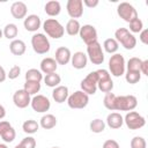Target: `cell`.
I'll return each mask as SVG.
<instances>
[{"label":"cell","mask_w":148,"mask_h":148,"mask_svg":"<svg viewBox=\"0 0 148 148\" xmlns=\"http://www.w3.org/2000/svg\"><path fill=\"white\" fill-rule=\"evenodd\" d=\"M114 39L126 50H133L136 46V38L127 28H118L114 31Z\"/></svg>","instance_id":"6da1fadb"},{"label":"cell","mask_w":148,"mask_h":148,"mask_svg":"<svg viewBox=\"0 0 148 148\" xmlns=\"http://www.w3.org/2000/svg\"><path fill=\"white\" fill-rule=\"evenodd\" d=\"M126 72V61L123 54L114 53L109 59V73L114 77L124 75Z\"/></svg>","instance_id":"7a4b0ae2"},{"label":"cell","mask_w":148,"mask_h":148,"mask_svg":"<svg viewBox=\"0 0 148 148\" xmlns=\"http://www.w3.org/2000/svg\"><path fill=\"white\" fill-rule=\"evenodd\" d=\"M42 25H43V29H44L46 36H49L53 39H59L65 34L64 25L56 18H46Z\"/></svg>","instance_id":"3957f363"},{"label":"cell","mask_w":148,"mask_h":148,"mask_svg":"<svg viewBox=\"0 0 148 148\" xmlns=\"http://www.w3.org/2000/svg\"><path fill=\"white\" fill-rule=\"evenodd\" d=\"M31 46H32V50L37 54H45L51 49V44H50L49 38L46 37L45 34H42V32H36L32 35Z\"/></svg>","instance_id":"277c9868"},{"label":"cell","mask_w":148,"mask_h":148,"mask_svg":"<svg viewBox=\"0 0 148 148\" xmlns=\"http://www.w3.org/2000/svg\"><path fill=\"white\" fill-rule=\"evenodd\" d=\"M138 105V99L134 95L116 96L114 111H133Z\"/></svg>","instance_id":"5b68a950"},{"label":"cell","mask_w":148,"mask_h":148,"mask_svg":"<svg viewBox=\"0 0 148 148\" xmlns=\"http://www.w3.org/2000/svg\"><path fill=\"white\" fill-rule=\"evenodd\" d=\"M89 103V96L82 90H76L67 98V104L71 109H84Z\"/></svg>","instance_id":"8992f818"},{"label":"cell","mask_w":148,"mask_h":148,"mask_svg":"<svg viewBox=\"0 0 148 148\" xmlns=\"http://www.w3.org/2000/svg\"><path fill=\"white\" fill-rule=\"evenodd\" d=\"M87 57L94 65H102L104 62V51L98 42L87 45Z\"/></svg>","instance_id":"52a82bcc"},{"label":"cell","mask_w":148,"mask_h":148,"mask_svg":"<svg viewBox=\"0 0 148 148\" xmlns=\"http://www.w3.org/2000/svg\"><path fill=\"white\" fill-rule=\"evenodd\" d=\"M97 75H98V82H97V89H99L102 92H111L113 89V81L111 79V75L108 69L101 68L97 69Z\"/></svg>","instance_id":"ba28073f"},{"label":"cell","mask_w":148,"mask_h":148,"mask_svg":"<svg viewBox=\"0 0 148 148\" xmlns=\"http://www.w3.org/2000/svg\"><path fill=\"white\" fill-rule=\"evenodd\" d=\"M97 82H98V75L97 72H90L89 74H87V76L81 81L80 86H81V90L83 92H86L88 96L89 95H94L97 91Z\"/></svg>","instance_id":"9c48e42d"},{"label":"cell","mask_w":148,"mask_h":148,"mask_svg":"<svg viewBox=\"0 0 148 148\" xmlns=\"http://www.w3.org/2000/svg\"><path fill=\"white\" fill-rule=\"evenodd\" d=\"M124 123L130 130H140L146 125V119L136 111H128L124 117Z\"/></svg>","instance_id":"30bf717a"},{"label":"cell","mask_w":148,"mask_h":148,"mask_svg":"<svg viewBox=\"0 0 148 148\" xmlns=\"http://www.w3.org/2000/svg\"><path fill=\"white\" fill-rule=\"evenodd\" d=\"M117 14H118V16L120 18H123L127 23H130L131 21H133L136 17H139L136 9L130 2H120L117 6Z\"/></svg>","instance_id":"8fae6325"},{"label":"cell","mask_w":148,"mask_h":148,"mask_svg":"<svg viewBox=\"0 0 148 148\" xmlns=\"http://www.w3.org/2000/svg\"><path fill=\"white\" fill-rule=\"evenodd\" d=\"M30 105L32 108V110L35 112H38V113H44L46 111L50 110L51 108V102L50 99L44 96V95H35L32 98H31V102H30Z\"/></svg>","instance_id":"7c38bea8"},{"label":"cell","mask_w":148,"mask_h":148,"mask_svg":"<svg viewBox=\"0 0 148 148\" xmlns=\"http://www.w3.org/2000/svg\"><path fill=\"white\" fill-rule=\"evenodd\" d=\"M79 36L86 43V45H90V44L97 42V30L91 24H84V25H82L80 28Z\"/></svg>","instance_id":"4fadbf2b"},{"label":"cell","mask_w":148,"mask_h":148,"mask_svg":"<svg viewBox=\"0 0 148 148\" xmlns=\"http://www.w3.org/2000/svg\"><path fill=\"white\" fill-rule=\"evenodd\" d=\"M67 14L71 18H79L83 15V3L82 0H68L66 3Z\"/></svg>","instance_id":"5bb4252c"},{"label":"cell","mask_w":148,"mask_h":148,"mask_svg":"<svg viewBox=\"0 0 148 148\" xmlns=\"http://www.w3.org/2000/svg\"><path fill=\"white\" fill-rule=\"evenodd\" d=\"M13 102H14V104H15L16 108H18V109H25L28 105H30L31 96L24 89H18L13 95Z\"/></svg>","instance_id":"9a60e30c"},{"label":"cell","mask_w":148,"mask_h":148,"mask_svg":"<svg viewBox=\"0 0 148 148\" xmlns=\"http://www.w3.org/2000/svg\"><path fill=\"white\" fill-rule=\"evenodd\" d=\"M28 7L23 1H15L10 6V14L16 20H22L27 17Z\"/></svg>","instance_id":"2e32d148"},{"label":"cell","mask_w":148,"mask_h":148,"mask_svg":"<svg viewBox=\"0 0 148 148\" xmlns=\"http://www.w3.org/2000/svg\"><path fill=\"white\" fill-rule=\"evenodd\" d=\"M42 25V21H40V17L36 14H30L28 15L24 21H23V27L27 31H30V32H36Z\"/></svg>","instance_id":"e0dca14e"},{"label":"cell","mask_w":148,"mask_h":148,"mask_svg":"<svg viewBox=\"0 0 148 148\" xmlns=\"http://www.w3.org/2000/svg\"><path fill=\"white\" fill-rule=\"evenodd\" d=\"M71 50L66 46H59L54 52V60L58 65H67L68 62H71Z\"/></svg>","instance_id":"ac0fdd59"},{"label":"cell","mask_w":148,"mask_h":148,"mask_svg":"<svg viewBox=\"0 0 148 148\" xmlns=\"http://www.w3.org/2000/svg\"><path fill=\"white\" fill-rule=\"evenodd\" d=\"M71 64L75 69H83V68H86V66L88 64V57L84 52L77 51L74 54H72Z\"/></svg>","instance_id":"d6986e66"},{"label":"cell","mask_w":148,"mask_h":148,"mask_svg":"<svg viewBox=\"0 0 148 148\" xmlns=\"http://www.w3.org/2000/svg\"><path fill=\"white\" fill-rule=\"evenodd\" d=\"M105 124L112 130H118L124 125V117L119 112H111L108 114Z\"/></svg>","instance_id":"ffe728a7"},{"label":"cell","mask_w":148,"mask_h":148,"mask_svg":"<svg viewBox=\"0 0 148 148\" xmlns=\"http://www.w3.org/2000/svg\"><path fill=\"white\" fill-rule=\"evenodd\" d=\"M68 96H69V91L66 86H58L52 91V98L54 99V102H57L59 104L66 102Z\"/></svg>","instance_id":"44dd1931"},{"label":"cell","mask_w":148,"mask_h":148,"mask_svg":"<svg viewBox=\"0 0 148 148\" xmlns=\"http://www.w3.org/2000/svg\"><path fill=\"white\" fill-rule=\"evenodd\" d=\"M40 72L44 73L45 75L46 74H51V73H54L57 71V67H58V64L57 61L54 60V58H44L42 61H40Z\"/></svg>","instance_id":"7402d4cb"},{"label":"cell","mask_w":148,"mask_h":148,"mask_svg":"<svg viewBox=\"0 0 148 148\" xmlns=\"http://www.w3.org/2000/svg\"><path fill=\"white\" fill-rule=\"evenodd\" d=\"M44 10L45 13L51 16V17H54V16H58L61 12V5L59 1H56V0H51V1H47L44 6Z\"/></svg>","instance_id":"603a6c76"},{"label":"cell","mask_w":148,"mask_h":148,"mask_svg":"<svg viewBox=\"0 0 148 148\" xmlns=\"http://www.w3.org/2000/svg\"><path fill=\"white\" fill-rule=\"evenodd\" d=\"M27 45L22 39H14L9 44V51L14 56H23L25 53Z\"/></svg>","instance_id":"cb8c5ba5"},{"label":"cell","mask_w":148,"mask_h":148,"mask_svg":"<svg viewBox=\"0 0 148 148\" xmlns=\"http://www.w3.org/2000/svg\"><path fill=\"white\" fill-rule=\"evenodd\" d=\"M56 125H57V118H56V116H53L51 113L44 114L39 120V126L44 130H51V128L56 127Z\"/></svg>","instance_id":"d4e9b609"},{"label":"cell","mask_w":148,"mask_h":148,"mask_svg":"<svg viewBox=\"0 0 148 148\" xmlns=\"http://www.w3.org/2000/svg\"><path fill=\"white\" fill-rule=\"evenodd\" d=\"M44 83L50 87V88H56L58 86H60V82H61V77L59 74H57L56 72L54 73H51V74H46L44 77Z\"/></svg>","instance_id":"484cf974"},{"label":"cell","mask_w":148,"mask_h":148,"mask_svg":"<svg viewBox=\"0 0 148 148\" xmlns=\"http://www.w3.org/2000/svg\"><path fill=\"white\" fill-rule=\"evenodd\" d=\"M2 34H3V36H5L7 39L14 40V39H16V37H17L18 28H17V25H16L15 23H8V24H6V27L3 28Z\"/></svg>","instance_id":"4316f807"},{"label":"cell","mask_w":148,"mask_h":148,"mask_svg":"<svg viewBox=\"0 0 148 148\" xmlns=\"http://www.w3.org/2000/svg\"><path fill=\"white\" fill-rule=\"evenodd\" d=\"M80 22L77 20H74V18H71L67 23H66V27H65V31L69 35V36H75V35H79V31H80Z\"/></svg>","instance_id":"83f0119b"},{"label":"cell","mask_w":148,"mask_h":148,"mask_svg":"<svg viewBox=\"0 0 148 148\" xmlns=\"http://www.w3.org/2000/svg\"><path fill=\"white\" fill-rule=\"evenodd\" d=\"M39 128V124L34 119H28L22 124V130L27 134H35Z\"/></svg>","instance_id":"f1b7e54d"},{"label":"cell","mask_w":148,"mask_h":148,"mask_svg":"<svg viewBox=\"0 0 148 148\" xmlns=\"http://www.w3.org/2000/svg\"><path fill=\"white\" fill-rule=\"evenodd\" d=\"M103 49L105 52H108L110 54H114V53H117V51L119 49V44L114 38H108L103 43Z\"/></svg>","instance_id":"f546056e"},{"label":"cell","mask_w":148,"mask_h":148,"mask_svg":"<svg viewBox=\"0 0 148 148\" xmlns=\"http://www.w3.org/2000/svg\"><path fill=\"white\" fill-rule=\"evenodd\" d=\"M25 81H36L40 82L43 80V73L37 68H30L25 72Z\"/></svg>","instance_id":"4dcf8cb0"},{"label":"cell","mask_w":148,"mask_h":148,"mask_svg":"<svg viewBox=\"0 0 148 148\" xmlns=\"http://www.w3.org/2000/svg\"><path fill=\"white\" fill-rule=\"evenodd\" d=\"M40 82H36V81H25L23 89L30 95V96H35L37 95V92H39L40 90Z\"/></svg>","instance_id":"1f68e13d"},{"label":"cell","mask_w":148,"mask_h":148,"mask_svg":"<svg viewBox=\"0 0 148 148\" xmlns=\"http://www.w3.org/2000/svg\"><path fill=\"white\" fill-rule=\"evenodd\" d=\"M105 126H106L105 121L102 120V119H99V118H96V119L91 120L90 124H89L90 131L92 133H102L105 130Z\"/></svg>","instance_id":"d6a6232c"},{"label":"cell","mask_w":148,"mask_h":148,"mask_svg":"<svg viewBox=\"0 0 148 148\" xmlns=\"http://www.w3.org/2000/svg\"><path fill=\"white\" fill-rule=\"evenodd\" d=\"M125 80L130 84H135L141 80V73L135 71H126L125 72Z\"/></svg>","instance_id":"836d02e7"},{"label":"cell","mask_w":148,"mask_h":148,"mask_svg":"<svg viewBox=\"0 0 148 148\" xmlns=\"http://www.w3.org/2000/svg\"><path fill=\"white\" fill-rule=\"evenodd\" d=\"M142 60L140 58L136 57H132L128 59V61L126 62V71H135V72H140V66H141Z\"/></svg>","instance_id":"e575fe53"},{"label":"cell","mask_w":148,"mask_h":148,"mask_svg":"<svg viewBox=\"0 0 148 148\" xmlns=\"http://www.w3.org/2000/svg\"><path fill=\"white\" fill-rule=\"evenodd\" d=\"M128 28H130L128 31L131 34H140L143 29V23L139 17H136L135 20H133L128 23Z\"/></svg>","instance_id":"d590c367"},{"label":"cell","mask_w":148,"mask_h":148,"mask_svg":"<svg viewBox=\"0 0 148 148\" xmlns=\"http://www.w3.org/2000/svg\"><path fill=\"white\" fill-rule=\"evenodd\" d=\"M114 99H116V95L113 92H108L105 94L104 98H103V104L104 106L110 110V111H114Z\"/></svg>","instance_id":"8d00e7d4"},{"label":"cell","mask_w":148,"mask_h":148,"mask_svg":"<svg viewBox=\"0 0 148 148\" xmlns=\"http://www.w3.org/2000/svg\"><path fill=\"white\" fill-rule=\"evenodd\" d=\"M1 138H2V140L5 141V142H7V143H10V142H13L14 140H15V136H16V132H15V130H14V127L12 126V127H9L8 130H6L1 135H0Z\"/></svg>","instance_id":"74e56055"},{"label":"cell","mask_w":148,"mask_h":148,"mask_svg":"<svg viewBox=\"0 0 148 148\" xmlns=\"http://www.w3.org/2000/svg\"><path fill=\"white\" fill-rule=\"evenodd\" d=\"M131 148H147L146 139L142 136H134L131 140Z\"/></svg>","instance_id":"f35d334b"},{"label":"cell","mask_w":148,"mask_h":148,"mask_svg":"<svg viewBox=\"0 0 148 148\" xmlns=\"http://www.w3.org/2000/svg\"><path fill=\"white\" fill-rule=\"evenodd\" d=\"M20 145L23 148H36V140L32 136H25L24 139H22Z\"/></svg>","instance_id":"ab89813d"},{"label":"cell","mask_w":148,"mask_h":148,"mask_svg":"<svg viewBox=\"0 0 148 148\" xmlns=\"http://www.w3.org/2000/svg\"><path fill=\"white\" fill-rule=\"evenodd\" d=\"M20 74H21V67L17 66V65H15V66H13L9 69V72L7 74V77L9 80H15V79H17L20 76Z\"/></svg>","instance_id":"60d3db41"},{"label":"cell","mask_w":148,"mask_h":148,"mask_svg":"<svg viewBox=\"0 0 148 148\" xmlns=\"http://www.w3.org/2000/svg\"><path fill=\"white\" fill-rule=\"evenodd\" d=\"M102 148H120V146H119V143H118L116 140H113V139H109V140L104 141Z\"/></svg>","instance_id":"b9f144b4"},{"label":"cell","mask_w":148,"mask_h":148,"mask_svg":"<svg viewBox=\"0 0 148 148\" xmlns=\"http://www.w3.org/2000/svg\"><path fill=\"white\" fill-rule=\"evenodd\" d=\"M139 39L142 44L145 45L148 44V30L147 29H142V31L139 34Z\"/></svg>","instance_id":"7bdbcfd3"},{"label":"cell","mask_w":148,"mask_h":148,"mask_svg":"<svg viewBox=\"0 0 148 148\" xmlns=\"http://www.w3.org/2000/svg\"><path fill=\"white\" fill-rule=\"evenodd\" d=\"M140 73L148 76V60H142L141 62V66H140Z\"/></svg>","instance_id":"ee69618b"},{"label":"cell","mask_w":148,"mask_h":148,"mask_svg":"<svg viewBox=\"0 0 148 148\" xmlns=\"http://www.w3.org/2000/svg\"><path fill=\"white\" fill-rule=\"evenodd\" d=\"M9 127H12V125H10L9 121H7V120H0V135H1L6 130H8Z\"/></svg>","instance_id":"f6af8a7d"},{"label":"cell","mask_w":148,"mask_h":148,"mask_svg":"<svg viewBox=\"0 0 148 148\" xmlns=\"http://www.w3.org/2000/svg\"><path fill=\"white\" fill-rule=\"evenodd\" d=\"M82 3L87 6L88 8H94L99 3V1L98 0H82Z\"/></svg>","instance_id":"bcb514c9"},{"label":"cell","mask_w":148,"mask_h":148,"mask_svg":"<svg viewBox=\"0 0 148 148\" xmlns=\"http://www.w3.org/2000/svg\"><path fill=\"white\" fill-rule=\"evenodd\" d=\"M6 79H7V73H6L5 68L2 66H0V83L5 82Z\"/></svg>","instance_id":"7dc6e473"},{"label":"cell","mask_w":148,"mask_h":148,"mask_svg":"<svg viewBox=\"0 0 148 148\" xmlns=\"http://www.w3.org/2000/svg\"><path fill=\"white\" fill-rule=\"evenodd\" d=\"M6 117V109H5V106L3 105H1L0 104V120L1 119H3Z\"/></svg>","instance_id":"c3c4849f"},{"label":"cell","mask_w":148,"mask_h":148,"mask_svg":"<svg viewBox=\"0 0 148 148\" xmlns=\"http://www.w3.org/2000/svg\"><path fill=\"white\" fill-rule=\"evenodd\" d=\"M0 148H8L6 143H0Z\"/></svg>","instance_id":"681fc988"},{"label":"cell","mask_w":148,"mask_h":148,"mask_svg":"<svg viewBox=\"0 0 148 148\" xmlns=\"http://www.w3.org/2000/svg\"><path fill=\"white\" fill-rule=\"evenodd\" d=\"M14 148H23V147H22V146H21V145H20V143H18V145H16V146H15V147H14Z\"/></svg>","instance_id":"f907efd6"},{"label":"cell","mask_w":148,"mask_h":148,"mask_svg":"<svg viewBox=\"0 0 148 148\" xmlns=\"http://www.w3.org/2000/svg\"><path fill=\"white\" fill-rule=\"evenodd\" d=\"M2 36H3V34H2V30H1V29H0V39H1V38H2Z\"/></svg>","instance_id":"816d5d0a"},{"label":"cell","mask_w":148,"mask_h":148,"mask_svg":"<svg viewBox=\"0 0 148 148\" xmlns=\"http://www.w3.org/2000/svg\"><path fill=\"white\" fill-rule=\"evenodd\" d=\"M52 148H60V147H52Z\"/></svg>","instance_id":"f5cc1de1"}]
</instances>
